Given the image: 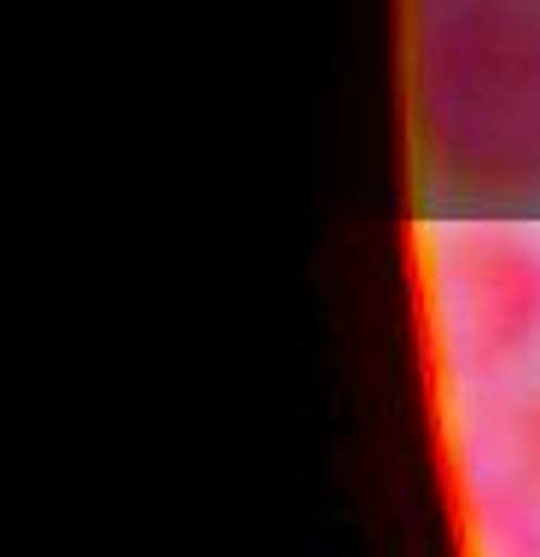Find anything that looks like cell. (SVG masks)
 <instances>
[{
    "instance_id": "cell-1",
    "label": "cell",
    "mask_w": 540,
    "mask_h": 557,
    "mask_svg": "<svg viewBox=\"0 0 540 557\" xmlns=\"http://www.w3.org/2000/svg\"><path fill=\"white\" fill-rule=\"evenodd\" d=\"M425 169L459 198H540V0H413Z\"/></svg>"
},
{
    "instance_id": "cell-2",
    "label": "cell",
    "mask_w": 540,
    "mask_h": 557,
    "mask_svg": "<svg viewBox=\"0 0 540 557\" xmlns=\"http://www.w3.org/2000/svg\"><path fill=\"white\" fill-rule=\"evenodd\" d=\"M425 308L459 400L540 372V233L505 215L430 226Z\"/></svg>"
},
{
    "instance_id": "cell-3",
    "label": "cell",
    "mask_w": 540,
    "mask_h": 557,
    "mask_svg": "<svg viewBox=\"0 0 540 557\" xmlns=\"http://www.w3.org/2000/svg\"><path fill=\"white\" fill-rule=\"evenodd\" d=\"M453 465L459 476L512 487L540 505V372L465 400L453 430Z\"/></svg>"
},
{
    "instance_id": "cell-4",
    "label": "cell",
    "mask_w": 540,
    "mask_h": 557,
    "mask_svg": "<svg viewBox=\"0 0 540 557\" xmlns=\"http://www.w3.org/2000/svg\"><path fill=\"white\" fill-rule=\"evenodd\" d=\"M459 522L470 557H540V505L512 487L459 476Z\"/></svg>"
}]
</instances>
